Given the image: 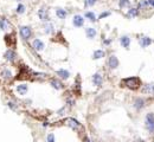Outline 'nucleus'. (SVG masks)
Listing matches in <instances>:
<instances>
[{"instance_id":"f257e3e1","label":"nucleus","mask_w":154,"mask_h":142,"mask_svg":"<svg viewBox=\"0 0 154 142\" xmlns=\"http://www.w3.org/2000/svg\"><path fill=\"white\" fill-rule=\"evenodd\" d=\"M122 85L127 86L130 90H138L141 85V81L139 77H129V78H125L122 81Z\"/></svg>"},{"instance_id":"f03ea898","label":"nucleus","mask_w":154,"mask_h":142,"mask_svg":"<svg viewBox=\"0 0 154 142\" xmlns=\"http://www.w3.org/2000/svg\"><path fill=\"white\" fill-rule=\"evenodd\" d=\"M145 126L149 134L154 133V113H148L145 118Z\"/></svg>"},{"instance_id":"7ed1b4c3","label":"nucleus","mask_w":154,"mask_h":142,"mask_svg":"<svg viewBox=\"0 0 154 142\" xmlns=\"http://www.w3.org/2000/svg\"><path fill=\"white\" fill-rule=\"evenodd\" d=\"M19 34L23 40H29L32 37V29L30 26H20L19 27Z\"/></svg>"},{"instance_id":"20e7f679","label":"nucleus","mask_w":154,"mask_h":142,"mask_svg":"<svg viewBox=\"0 0 154 142\" xmlns=\"http://www.w3.org/2000/svg\"><path fill=\"white\" fill-rule=\"evenodd\" d=\"M38 17H39V19L44 23H49L50 22V17H49V12L45 7H40L38 10Z\"/></svg>"},{"instance_id":"39448f33","label":"nucleus","mask_w":154,"mask_h":142,"mask_svg":"<svg viewBox=\"0 0 154 142\" xmlns=\"http://www.w3.org/2000/svg\"><path fill=\"white\" fill-rule=\"evenodd\" d=\"M120 65V62H118V58L115 56V55H111L109 58H108V66L110 70H115L117 69Z\"/></svg>"},{"instance_id":"423d86ee","label":"nucleus","mask_w":154,"mask_h":142,"mask_svg":"<svg viewBox=\"0 0 154 142\" xmlns=\"http://www.w3.org/2000/svg\"><path fill=\"white\" fill-rule=\"evenodd\" d=\"M4 58H5V61H7V62H10V63H13V62H15V59H17V53H15L13 50L8 49V50L4 53Z\"/></svg>"},{"instance_id":"0eeeda50","label":"nucleus","mask_w":154,"mask_h":142,"mask_svg":"<svg viewBox=\"0 0 154 142\" xmlns=\"http://www.w3.org/2000/svg\"><path fill=\"white\" fill-rule=\"evenodd\" d=\"M72 24L75 27H82L84 25V17L81 14H76L72 18Z\"/></svg>"},{"instance_id":"6e6552de","label":"nucleus","mask_w":154,"mask_h":142,"mask_svg":"<svg viewBox=\"0 0 154 142\" xmlns=\"http://www.w3.org/2000/svg\"><path fill=\"white\" fill-rule=\"evenodd\" d=\"M133 105H134V108H135L136 110H141V109H144V108H145V105H146V101H145L144 98H141V97H136V98L134 100Z\"/></svg>"},{"instance_id":"1a4fd4ad","label":"nucleus","mask_w":154,"mask_h":142,"mask_svg":"<svg viewBox=\"0 0 154 142\" xmlns=\"http://www.w3.org/2000/svg\"><path fill=\"white\" fill-rule=\"evenodd\" d=\"M32 47L35 49L36 51L40 52V51H43V50L45 49V44H44V42H43V40H40V39L36 38L35 40L32 42Z\"/></svg>"},{"instance_id":"9d476101","label":"nucleus","mask_w":154,"mask_h":142,"mask_svg":"<svg viewBox=\"0 0 154 142\" xmlns=\"http://www.w3.org/2000/svg\"><path fill=\"white\" fill-rule=\"evenodd\" d=\"M15 90H17V93H18L20 96H24V95H26V94H27V91H29V85H27V84H25V83L19 84V85H17Z\"/></svg>"},{"instance_id":"9b49d317","label":"nucleus","mask_w":154,"mask_h":142,"mask_svg":"<svg viewBox=\"0 0 154 142\" xmlns=\"http://www.w3.org/2000/svg\"><path fill=\"white\" fill-rule=\"evenodd\" d=\"M93 84L95 86H101L102 84H103V77H102L101 74L96 72L94 76H93Z\"/></svg>"},{"instance_id":"f8f14e48","label":"nucleus","mask_w":154,"mask_h":142,"mask_svg":"<svg viewBox=\"0 0 154 142\" xmlns=\"http://www.w3.org/2000/svg\"><path fill=\"white\" fill-rule=\"evenodd\" d=\"M97 34V31L94 29V27H87L85 29V36H87V38L89 39H94Z\"/></svg>"},{"instance_id":"ddd939ff","label":"nucleus","mask_w":154,"mask_h":142,"mask_svg":"<svg viewBox=\"0 0 154 142\" xmlns=\"http://www.w3.org/2000/svg\"><path fill=\"white\" fill-rule=\"evenodd\" d=\"M120 43H121L122 47L129 49V46H130V38H129V36H122V37L120 38Z\"/></svg>"},{"instance_id":"4468645a","label":"nucleus","mask_w":154,"mask_h":142,"mask_svg":"<svg viewBox=\"0 0 154 142\" xmlns=\"http://www.w3.org/2000/svg\"><path fill=\"white\" fill-rule=\"evenodd\" d=\"M59 77H61V79H68L70 77V72L68 70H65V69H59V70H57V72H56Z\"/></svg>"},{"instance_id":"2eb2a0df","label":"nucleus","mask_w":154,"mask_h":142,"mask_svg":"<svg viewBox=\"0 0 154 142\" xmlns=\"http://www.w3.org/2000/svg\"><path fill=\"white\" fill-rule=\"evenodd\" d=\"M139 43H140V46L142 49H146V47H148L153 43V40L149 37H142V38H140V42Z\"/></svg>"},{"instance_id":"dca6fc26","label":"nucleus","mask_w":154,"mask_h":142,"mask_svg":"<svg viewBox=\"0 0 154 142\" xmlns=\"http://www.w3.org/2000/svg\"><path fill=\"white\" fill-rule=\"evenodd\" d=\"M50 85L52 86L54 89H56V90H61V89L63 88V84L59 79H56V78H52L50 81Z\"/></svg>"},{"instance_id":"f3484780","label":"nucleus","mask_w":154,"mask_h":142,"mask_svg":"<svg viewBox=\"0 0 154 142\" xmlns=\"http://www.w3.org/2000/svg\"><path fill=\"white\" fill-rule=\"evenodd\" d=\"M0 76H1L4 79H6V81H8V79H11V78L13 77L12 71L8 70V69H4V70H1V72H0Z\"/></svg>"},{"instance_id":"a211bd4d","label":"nucleus","mask_w":154,"mask_h":142,"mask_svg":"<svg viewBox=\"0 0 154 142\" xmlns=\"http://www.w3.org/2000/svg\"><path fill=\"white\" fill-rule=\"evenodd\" d=\"M68 126H69L71 129H77L79 127V122L76 118H69L68 120Z\"/></svg>"},{"instance_id":"6ab92c4d","label":"nucleus","mask_w":154,"mask_h":142,"mask_svg":"<svg viewBox=\"0 0 154 142\" xmlns=\"http://www.w3.org/2000/svg\"><path fill=\"white\" fill-rule=\"evenodd\" d=\"M105 57V51L103 50H95L93 53V59H101Z\"/></svg>"},{"instance_id":"aec40b11","label":"nucleus","mask_w":154,"mask_h":142,"mask_svg":"<svg viewBox=\"0 0 154 142\" xmlns=\"http://www.w3.org/2000/svg\"><path fill=\"white\" fill-rule=\"evenodd\" d=\"M142 91L149 95H154V84H146L142 89Z\"/></svg>"},{"instance_id":"412c9836","label":"nucleus","mask_w":154,"mask_h":142,"mask_svg":"<svg viewBox=\"0 0 154 142\" xmlns=\"http://www.w3.org/2000/svg\"><path fill=\"white\" fill-rule=\"evenodd\" d=\"M139 15V8H129L128 12H127V17L128 18H135V17H138Z\"/></svg>"},{"instance_id":"4be33fe9","label":"nucleus","mask_w":154,"mask_h":142,"mask_svg":"<svg viewBox=\"0 0 154 142\" xmlns=\"http://www.w3.org/2000/svg\"><path fill=\"white\" fill-rule=\"evenodd\" d=\"M56 15L59 18V19H65L66 15H68V12L63 8H56Z\"/></svg>"},{"instance_id":"5701e85b","label":"nucleus","mask_w":154,"mask_h":142,"mask_svg":"<svg viewBox=\"0 0 154 142\" xmlns=\"http://www.w3.org/2000/svg\"><path fill=\"white\" fill-rule=\"evenodd\" d=\"M54 31H55V30H54V25L51 24L50 22L44 24V32H45L46 34H51V33H52Z\"/></svg>"},{"instance_id":"b1692460","label":"nucleus","mask_w":154,"mask_h":142,"mask_svg":"<svg viewBox=\"0 0 154 142\" xmlns=\"http://www.w3.org/2000/svg\"><path fill=\"white\" fill-rule=\"evenodd\" d=\"M130 6V0H118V7L120 8H127Z\"/></svg>"},{"instance_id":"393cba45","label":"nucleus","mask_w":154,"mask_h":142,"mask_svg":"<svg viewBox=\"0 0 154 142\" xmlns=\"http://www.w3.org/2000/svg\"><path fill=\"white\" fill-rule=\"evenodd\" d=\"M85 18L87 19H89L90 22H93V23H95L96 20H97V18H96V15H95V13L94 12H85Z\"/></svg>"},{"instance_id":"a878e982","label":"nucleus","mask_w":154,"mask_h":142,"mask_svg":"<svg viewBox=\"0 0 154 142\" xmlns=\"http://www.w3.org/2000/svg\"><path fill=\"white\" fill-rule=\"evenodd\" d=\"M8 29V23L7 20L5 19V18H3V19H0V30L1 31H5Z\"/></svg>"},{"instance_id":"bb28decb","label":"nucleus","mask_w":154,"mask_h":142,"mask_svg":"<svg viewBox=\"0 0 154 142\" xmlns=\"http://www.w3.org/2000/svg\"><path fill=\"white\" fill-rule=\"evenodd\" d=\"M25 5H23V4H19L18 6H17V8H15V12L18 13V14H23V13H25Z\"/></svg>"},{"instance_id":"cd10ccee","label":"nucleus","mask_w":154,"mask_h":142,"mask_svg":"<svg viewBox=\"0 0 154 142\" xmlns=\"http://www.w3.org/2000/svg\"><path fill=\"white\" fill-rule=\"evenodd\" d=\"M83 1H84V6L85 7H91V6H94L97 3V0H83Z\"/></svg>"},{"instance_id":"c85d7f7f","label":"nucleus","mask_w":154,"mask_h":142,"mask_svg":"<svg viewBox=\"0 0 154 142\" xmlns=\"http://www.w3.org/2000/svg\"><path fill=\"white\" fill-rule=\"evenodd\" d=\"M7 105H8V108H10L11 110H17V108H18V106H17V104H15L14 102H12V101H10V102L7 103Z\"/></svg>"},{"instance_id":"c756f323","label":"nucleus","mask_w":154,"mask_h":142,"mask_svg":"<svg viewBox=\"0 0 154 142\" xmlns=\"http://www.w3.org/2000/svg\"><path fill=\"white\" fill-rule=\"evenodd\" d=\"M149 4H148V0H142V1L139 4V7L138 8H144V7H148Z\"/></svg>"},{"instance_id":"7c9ffc66","label":"nucleus","mask_w":154,"mask_h":142,"mask_svg":"<svg viewBox=\"0 0 154 142\" xmlns=\"http://www.w3.org/2000/svg\"><path fill=\"white\" fill-rule=\"evenodd\" d=\"M109 15H110V12H108V11L102 12V13L98 15V19H103V18H107V17H109Z\"/></svg>"},{"instance_id":"2f4dec72","label":"nucleus","mask_w":154,"mask_h":142,"mask_svg":"<svg viewBox=\"0 0 154 142\" xmlns=\"http://www.w3.org/2000/svg\"><path fill=\"white\" fill-rule=\"evenodd\" d=\"M46 142H55V135L52 133H50L46 137Z\"/></svg>"},{"instance_id":"473e14b6","label":"nucleus","mask_w":154,"mask_h":142,"mask_svg":"<svg viewBox=\"0 0 154 142\" xmlns=\"http://www.w3.org/2000/svg\"><path fill=\"white\" fill-rule=\"evenodd\" d=\"M148 4H149L151 6H153V7H154V0H148Z\"/></svg>"},{"instance_id":"72a5a7b5","label":"nucleus","mask_w":154,"mask_h":142,"mask_svg":"<svg viewBox=\"0 0 154 142\" xmlns=\"http://www.w3.org/2000/svg\"><path fill=\"white\" fill-rule=\"evenodd\" d=\"M110 43H111V39H109V40H108V39H106V40H105V44H106V45H109Z\"/></svg>"},{"instance_id":"f704fd0d","label":"nucleus","mask_w":154,"mask_h":142,"mask_svg":"<svg viewBox=\"0 0 154 142\" xmlns=\"http://www.w3.org/2000/svg\"><path fill=\"white\" fill-rule=\"evenodd\" d=\"M84 142H91V141H90L89 139H85V140H84Z\"/></svg>"},{"instance_id":"c9c22d12","label":"nucleus","mask_w":154,"mask_h":142,"mask_svg":"<svg viewBox=\"0 0 154 142\" xmlns=\"http://www.w3.org/2000/svg\"><path fill=\"white\" fill-rule=\"evenodd\" d=\"M15 1H19V3H20V1H22V0H15Z\"/></svg>"}]
</instances>
